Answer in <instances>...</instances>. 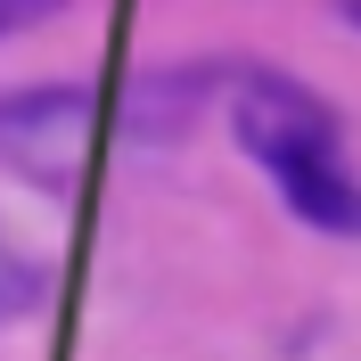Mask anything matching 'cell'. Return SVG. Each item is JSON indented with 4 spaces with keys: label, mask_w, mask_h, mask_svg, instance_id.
Returning a JSON list of instances; mask_svg holds the SVG:
<instances>
[{
    "label": "cell",
    "mask_w": 361,
    "mask_h": 361,
    "mask_svg": "<svg viewBox=\"0 0 361 361\" xmlns=\"http://www.w3.org/2000/svg\"><path fill=\"white\" fill-rule=\"evenodd\" d=\"M230 123H238V148L263 173H288L304 157H337V115L288 74H247L238 99H230Z\"/></svg>",
    "instance_id": "6da1fadb"
},
{
    "label": "cell",
    "mask_w": 361,
    "mask_h": 361,
    "mask_svg": "<svg viewBox=\"0 0 361 361\" xmlns=\"http://www.w3.org/2000/svg\"><path fill=\"white\" fill-rule=\"evenodd\" d=\"M25 8H33V0H0V33H8V25L25 17Z\"/></svg>",
    "instance_id": "7a4b0ae2"
},
{
    "label": "cell",
    "mask_w": 361,
    "mask_h": 361,
    "mask_svg": "<svg viewBox=\"0 0 361 361\" xmlns=\"http://www.w3.org/2000/svg\"><path fill=\"white\" fill-rule=\"evenodd\" d=\"M345 8H353V17H361V0H345Z\"/></svg>",
    "instance_id": "3957f363"
}]
</instances>
